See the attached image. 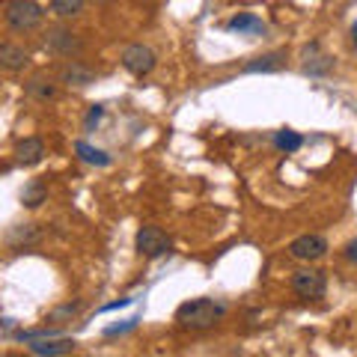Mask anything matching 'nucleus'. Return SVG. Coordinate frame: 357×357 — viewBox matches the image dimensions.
<instances>
[{"label": "nucleus", "mask_w": 357, "mask_h": 357, "mask_svg": "<svg viewBox=\"0 0 357 357\" xmlns=\"http://www.w3.org/2000/svg\"><path fill=\"white\" fill-rule=\"evenodd\" d=\"M227 307L223 304H215L211 298H197V301H188L176 310V321L182 328H191V331H203V328H211L215 321L223 319Z\"/></svg>", "instance_id": "nucleus-1"}, {"label": "nucleus", "mask_w": 357, "mask_h": 357, "mask_svg": "<svg viewBox=\"0 0 357 357\" xmlns=\"http://www.w3.org/2000/svg\"><path fill=\"white\" fill-rule=\"evenodd\" d=\"M6 24L13 30H36L45 18V9L36 3V0H6Z\"/></svg>", "instance_id": "nucleus-2"}, {"label": "nucleus", "mask_w": 357, "mask_h": 357, "mask_svg": "<svg viewBox=\"0 0 357 357\" xmlns=\"http://www.w3.org/2000/svg\"><path fill=\"white\" fill-rule=\"evenodd\" d=\"M134 244H137V253L146 256V259H158V256H164L167 250L173 248L170 236H167L161 227H152V223H143V227L137 229V238H134Z\"/></svg>", "instance_id": "nucleus-3"}, {"label": "nucleus", "mask_w": 357, "mask_h": 357, "mask_svg": "<svg viewBox=\"0 0 357 357\" xmlns=\"http://www.w3.org/2000/svg\"><path fill=\"white\" fill-rule=\"evenodd\" d=\"M292 292L304 301H319L328 292V280L321 271H316V268H301V271H295V277H292Z\"/></svg>", "instance_id": "nucleus-4"}, {"label": "nucleus", "mask_w": 357, "mask_h": 357, "mask_svg": "<svg viewBox=\"0 0 357 357\" xmlns=\"http://www.w3.org/2000/svg\"><path fill=\"white\" fill-rule=\"evenodd\" d=\"M45 48L51 54H57V57H77V54L84 51V42L77 33L66 30V27H54L48 30V39H45Z\"/></svg>", "instance_id": "nucleus-5"}, {"label": "nucleus", "mask_w": 357, "mask_h": 357, "mask_svg": "<svg viewBox=\"0 0 357 357\" xmlns=\"http://www.w3.org/2000/svg\"><path fill=\"white\" fill-rule=\"evenodd\" d=\"M155 51L146 48V45H128L126 51H122V66H126V72H131L134 77H143L155 69Z\"/></svg>", "instance_id": "nucleus-6"}, {"label": "nucleus", "mask_w": 357, "mask_h": 357, "mask_svg": "<svg viewBox=\"0 0 357 357\" xmlns=\"http://www.w3.org/2000/svg\"><path fill=\"white\" fill-rule=\"evenodd\" d=\"M289 253H292L295 259H301V262H316V259H321V256L328 253V241L321 236L307 232V236H301V238H295L292 244H289Z\"/></svg>", "instance_id": "nucleus-7"}, {"label": "nucleus", "mask_w": 357, "mask_h": 357, "mask_svg": "<svg viewBox=\"0 0 357 357\" xmlns=\"http://www.w3.org/2000/svg\"><path fill=\"white\" fill-rule=\"evenodd\" d=\"M60 77H63V84H69V86H89V84L96 81V72L86 69L84 63L72 60V63H66L63 69H60Z\"/></svg>", "instance_id": "nucleus-8"}, {"label": "nucleus", "mask_w": 357, "mask_h": 357, "mask_svg": "<svg viewBox=\"0 0 357 357\" xmlns=\"http://www.w3.org/2000/svg\"><path fill=\"white\" fill-rule=\"evenodd\" d=\"M42 158H45V143L39 137H27V140H21L15 146V161L18 164L33 167V164H39Z\"/></svg>", "instance_id": "nucleus-9"}, {"label": "nucleus", "mask_w": 357, "mask_h": 357, "mask_svg": "<svg viewBox=\"0 0 357 357\" xmlns=\"http://www.w3.org/2000/svg\"><path fill=\"white\" fill-rule=\"evenodd\" d=\"M30 351L33 354H45V357H57V354H72L75 351V342L72 340H33L30 342Z\"/></svg>", "instance_id": "nucleus-10"}, {"label": "nucleus", "mask_w": 357, "mask_h": 357, "mask_svg": "<svg viewBox=\"0 0 357 357\" xmlns=\"http://www.w3.org/2000/svg\"><path fill=\"white\" fill-rule=\"evenodd\" d=\"M0 66L9 69V72H21L27 66V51L18 48V45H13V42H3L0 45Z\"/></svg>", "instance_id": "nucleus-11"}, {"label": "nucleus", "mask_w": 357, "mask_h": 357, "mask_svg": "<svg viewBox=\"0 0 357 357\" xmlns=\"http://www.w3.org/2000/svg\"><path fill=\"white\" fill-rule=\"evenodd\" d=\"M286 66V54L274 51V54H265V57H256L244 66V75H256V72H280Z\"/></svg>", "instance_id": "nucleus-12"}, {"label": "nucleus", "mask_w": 357, "mask_h": 357, "mask_svg": "<svg viewBox=\"0 0 357 357\" xmlns=\"http://www.w3.org/2000/svg\"><path fill=\"white\" fill-rule=\"evenodd\" d=\"M227 30L229 33H250V36H256V33H265V21L250 15V13H238L236 18L227 21Z\"/></svg>", "instance_id": "nucleus-13"}, {"label": "nucleus", "mask_w": 357, "mask_h": 357, "mask_svg": "<svg viewBox=\"0 0 357 357\" xmlns=\"http://www.w3.org/2000/svg\"><path fill=\"white\" fill-rule=\"evenodd\" d=\"M316 51H319V45L316 42H312L310 45V48L304 51V72L307 75H328L331 69H333V60L331 57H316Z\"/></svg>", "instance_id": "nucleus-14"}, {"label": "nucleus", "mask_w": 357, "mask_h": 357, "mask_svg": "<svg viewBox=\"0 0 357 357\" xmlns=\"http://www.w3.org/2000/svg\"><path fill=\"white\" fill-rule=\"evenodd\" d=\"M75 152H77V158H81L84 164H93V167H107L110 164V155L102 152V149H96V146H89L86 140H77Z\"/></svg>", "instance_id": "nucleus-15"}, {"label": "nucleus", "mask_w": 357, "mask_h": 357, "mask_svg": "<svg viewBox=\"0 0 357 357\" xmlns=\"http://www.w3.org/2000/svg\"><path fill=\"white\" fill-rule=\"evenodd\" d=\"M27 93L33 96V98H39V102H48V98H54L57 96V86H54V81L51 77H30L27 81Z\"/></svg>", "instance_id": "nucleus-16"}, {"label": "nucleus", "mask_w": 357, "mask_h": 357, "mask_svg": "<svg viewBox=\"0 0 357 357\" xmlns=\"http://www.w3.org/2000/svg\"><path fill=\"white\" fill-rule=\"evenodd\" d=\"M274 146L280 152H298L301 146H304V137H301L298 131H292V128H283V131L274 134Z\"/></svg>", "instance_id": "nucleus-17"}, {"label": "nucleus", "mask_w": 357, "mask_h": 357, "mask_svg": "<svg viewBox=\"0 0 357 357\" xmlns=\"http://www.w3.org/2000/svg\"><path fill=\"white\" fill-rule=\"evenodd\" d=\"M45 197H48V191H45V185L42 182H30L24 191H21V203H24L27 208H36L45 203Z\"/></svg>", "instance_id": "nucleus-18"}, {"label": "nucleus", "mask_w": 357, "mask_h": 357, "mask_svg": "<svg viewBox=\"0 0 357 357\" xmlns=\"http://www.w3.org/2000/svg\"><path fill=\"white\" fill-rule=\"evenodd\" d=\"M84 9V0H51V13L60 18H72Z\"/></svg>", "instance_id": "nucleus-19"}, {"label": "nucleus", "mask_w": 357, "mask_h": 357, "mask_svg": "<svg viewBox=\"0 0 357 357\" xmlns=\"http://www.w3.org/2000/svg\"><path fill=\"white\" fill-rule=\"evenodd\" d=\"M81 307H84L81 301H75V304H63V307H57V310L51 312L48 321H51V325H63V321H72L77 312H81Z\"/></svg>", "instance_id": "nucleus-20"}, {"label": "nucleus", "mask_w": 357, "mask_h": 357, "mask_svg": "<svg viewBox=\"0 0 357 357\" xmlns=\"http://www.w3.org/2000/svg\"><path fill=\"white\" fill-rule=\"evenodd\" d=\"M102 116H105V107L102 105H93V107H89V114H86V119H84V128L93 131L98 122H102Z\"/></svg>", "instance_id": "nucleus-21"}, {"label": "nucleus", "mask_w": 357, "mask_h": 357, "mask_svg": "<svg viewBox=\"0 0 357 357\" xmlns=\"http://www.w3.org/2000/svg\"><path fill=\"white\" fill-rule=\"evenodd\" d=\"M137 321H140V319H137V316H134V319H128V321H126V325H114V328H107L105 333H107V337H116V333H126V331H134V328H137Z\"/></svg>", "instance_id": "nucleus-22"}, {"label": "nucleus", "mask_w": 357, "mask_h": 357, "mask_svg": "<svg viewBox=\"0 0 357 357\" xmlns=\"http://www.w3.org/2000/svg\"><path fill=\"white\" fill-rule=\"evenodd\" d=\"M345 259L357 265V238H351L349 244H345Z\"/></svg>", "instance_id": "nucleus-23"}, {"label": "nucleus", "mask_w": 357, "mask_h": 357, "mask_svg": "<svg viewBox=\"0 0 357 357\" xmlns=\"http://www.w3.org/2000/svg\"><path fill=\"white\" fill-rule=\"evenodd\" d=\"M351 45H354V51H357V21H354V27H351Z\"/></svg>", "instance_id": "nucleus-24"}]
</instances>
